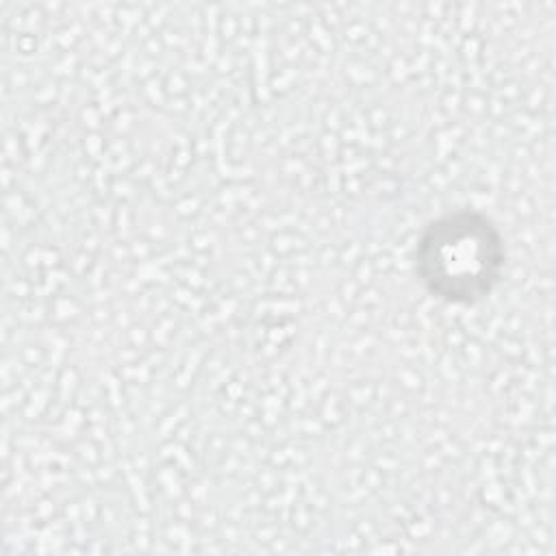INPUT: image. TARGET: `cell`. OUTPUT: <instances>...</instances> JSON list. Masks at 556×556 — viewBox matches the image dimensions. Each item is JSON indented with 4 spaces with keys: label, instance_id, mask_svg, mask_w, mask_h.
<instances>
[{
    "label": "cell",
    "instance_id": "cell-1",
    "mask_svg": "<svg viewBox=\"0 0 556 556\" xmlns=\"http://www.w3.org/2000/svg\"><path fill=\"white\" fill-rule=\"evenodd\" d=\"M506 241L484 213L458 208L430 219L415 248V276L447 304H478L502 282Z\"/></svg>",
    "mask_w": 556,
    "mask_h": 556
}]
</instances>
